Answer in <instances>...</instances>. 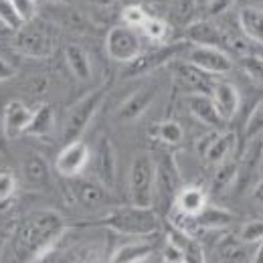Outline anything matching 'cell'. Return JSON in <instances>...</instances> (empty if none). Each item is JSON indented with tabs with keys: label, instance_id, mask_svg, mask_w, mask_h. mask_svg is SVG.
<instances>
[{
	"label": "cell",
	"instance_id": "cell-1",
	"mask_svg": "<svg viewBox=\"0 0 263 263\" xmlns=\"http://www.w3.org/2000/svg\"><path fill=\"white\" fill-rule=\"evenodd\" d=\"M67 229L65 219L51 209L29 213L14 233V255L18 261H43L55 249Z\"/></svg>",
	"mask_w": 263,
	"mask_h": 263
},
{
	"label": "cell",
	"instance_id": "cell-2",
	"mask_svg": "<svg viewBox=\"0 0 263 263\" xmlns=\"http://www.w3.org/2000/svg\"><path fill=\"white\" fill-rule=\"evenodd\" d=\"M105 227L128 237H150L160 229V219L152 206H118L103 221Z\"/></svg>",
	"mask_w": 263,
	"mask_h": 263
},
{
	"label": "cell",
	"instance_id": "cell-3",
	"mask_svg": "<svg viewBox=\"0 0 263 263\" xmlns=\"http://www.w3.org/2000/svg\"><path fill=\"white\" fill-rule=\"evenodd\" d=\"M154 184H156V164L150 154H136L130 164L128 191L130 200L136 206L154 204Z\"/></svg>",
	"mask_w": 263,
	"mask_h": 263
},
{
	"label": "cell",
	"instance_id": "cell-4",
	"mask_svg": "<svg viewBox=\"0 0 263 263\" xmlns=\"http://www.w3.org/2000/svg\"><path fill=\"white\" fill-rule=\"evenodd\" d=\"M103 99H105V87H99V89L89 91L87 96H83L77 103H73L69 107L65 122H63V132H61V140L65 144L81 138V134L87 130L93 116L101 107Z\"/></svg>",
	"mask_w": 263,
	"mask_h": 263
},
{
	"label": "cell",
	"instance_id": "cell-5",
	"mask_svg": "<svg viewBox=\"0 0 263 263\" xmlns=\"http://www.w3.org/2000/svg\"><path fill=\"white\" fill-rule=\"evenodd\" d=\"M14 47L25 57L47 59L55 51V34L45 23H39L36 18H33L16 31Z\"/></svg>",
	"mask_w": 263,
	"mask_h": 263
},
{
	"label": "cell",
	"instance_id": "cell-6",
	"mask_svg": "<svg viewBox=\"0 0 263 263\" xmlns=\"http://www.w3.org/2000/svg\"><path fill=\"white\" fill-rule=\"evenodd\" d=\"M105 51L111 61L128 65L142 55V39L138 31L128 25L111 27L105 34Z\"/></svg>",
	"mask_w": 263,
	"mask_h": 263
},
{
	"label": "cell",
	"instance_id": "cell-7",
	"mask_svg": "<svg viewBox=\"0 0 263 263\" xmlns=\"http://www.w3.org/2000/svg\"><path fill=\"white\" fill-rule=\"evenodd\" d=\"M156 164V184H154V198L158 195V198L162 200L164 209H172L174 197L178 193V189L182 186L180 180V172L178 166L174 162V156L162 152L158 158H154Z\"/></svg>",
	"mask_w": 263,
	"mask_h": 263
},
{
	"label": "cell",
	"instance_id": "cell-8",
	"mask_svg": "<svg viewBox=\"0 0 263 263\" xmlns=\"http://www.w3.org/2000/svg\"><path fill=\"white\" fill-rule=\"evenodd\" d=\"M89 160L93 166L96 180H99L105 189L114 191L116 180H118V156H116V148L107 136H99L96 148L91 150Z\"/></svg>",
	"mask_w": 263,
	"mask_h": 263
},
{
	"label": "cell",
	"instance_id": "cell-9",
	"mask_svg": "<svg viewBox=\"0 0 263 263\" xmlns=\"http://www.w3.org/2000/svg\"><path fill=\"white\" fill-rule=\"evenodd\" d=\"M186 61H191L198 69L206 71L209 75H225L233 69V61L225 53V49L209 47V45H195L186 53Z\"/></svg>",
	"mask_w": 263,
	"mask_h": 263
},
{
	"label": "cell",
	"instance_id": "cell-10",
	"mask_svg": "<svg viewBox=\"0 0 263 263\" xmlns=\"http://www.w3.org/2000/svg\"><path fill=\"white\" fill-rule=\"evenodd\" d=\"M89 156H91V148L85 142L81 140L67 142L55 160V170L63 178L79 176L85 170V166L89 164Z\"/></svg>",
	"mask_w": 263,
	"mask_h": 263
},
{
	"label": "cell",
	"instance_id": "cell-11",
	"mask_svg": "<svg viewBox=\"0 0 263 263\" xmlns=\"http://www.w3.org/2000/svg\"><path fill=\"white\" fill-rule=\"evenodd\" d=\"M186 49V43H172V45H162L160 49L152 51V53H144L134 59L132 63H128L126 69V75H142V73H148L152 69H158L160 65H164L168 61H174L176 55H180L182 51Z\"/></svg>",
	"mask_w": 263,
	"mask_h": 263
},
{
	"label": "cell",
	"instance_id": "cell-12",
	"mask_svg": "<svg viewBox=\"0 0 263 263\" xmlns=\"http://www.w3.org/2000/svg\"><path fill=\"white\" fill-rule=\"evenodd\" d=\"M172 71H174V79L186 93H211L215 79L206 71L193 65L191 61H176L172 65Z\"/></svg>",
	"mask_w": 263,
	"mask_h": 263
},
{
	"label": "cell",
	"instance_id": "cell-13",
	"mask_svg": "<svg viewBox=\"0 0 263 263\" xmlns=\"http://www.w3.org/2000/svg\"><path fill=\"white\" fill-rule=\"evenodd\" d=\"M156 93H158L156 85H146V87L138 89L136 93H132L130 98L118 107V111L114 116L116 122L130 124V122H136L138 118H142L146 114V109L152 105V101L156 99Z\"/></svg>",
	"mask_w": 263,
	"mask_h": 263
},
{
	"label": "cell",
	"instance_id": "cell-14",
	"mask_svg": "<svg viewBox=\"0 0 263 263\" xmlns=\"http://www.w3.org/2000/svg\"><path fill=\"white\" fill-rule=\"evenodd\" d=\"M71 193L73 198L83 204L85 209H99L109 202V189H105L99 180H87V178H71Z\"/></svg>",
	"mask_w": 263,
	"mask_h": 263
},
{
	"label": "cell",
	"instance_id": "cell-15",
	"mask_svg": "<svg viewBox=\"0 0 263 263\" xmlns=\"http://www.w3.org/2000/svg\"><path fill=\"white\" fill-rule=\"evenodd\" d=\"M184 105L191 111V116H195L200 124L213 128V130H221L227 122L219 116L213 98L209 93H186L184 96Z\"/></svg>",
	"mask_w": 263,
	"mask_h": 263
},
{
	"label": "cell",
	"instance_id": "cell-16",
	"mask_svg": "<svg viewBox=\"0 0 263 263\" xmlns=\"http://www.w3.org/2000/svg\"><path fill=\"white\" fill-rule=\"evenodd\" d=\"M184 39L195 45H209V47H219L225 49L229 45V36L225 31H221L213 21H195L184 29Z\"/></svg>",
	"mask_w": 263,
	"mask_h": 263
},
{
	"label": "cell",
	"instance_id": "cell-17",
	"mask_svg": "<svg viewBox=\"0 0 263 263\" xmlns=\"http://www.w3.org/2000/svg\"><path fill=\"white\" fill-rule=\"evenodd\" d=\"M209 96L213 98V103H215L219 116L225 122H231L237 116L239 105H241V96H239V89L233 83H229V81H215Z\"/></svg>",
	"mask_w": 263,
	"mask_h": 263
},
{
	"label": "cell",
	"instance_id": "cell-18",
	"mask_svg": "<svg viewBox=\"0 0 263 263\" xmlns=\"http://www.w3.org/2000/svg\"><path fill=\"white\" fill-rule=\"evenodd\" d=\"M263 166V142H253L247 152L243 154V158L239 160L237 166V180L235 184L239 186V191H245L257 176V172L261 170Z\"/></svg>",
	"mask_w": 263,
	"mask_h": 263
},
{
	"label": "cell",
	"instance_id": "cell-19",
	"mask_svg": "<svg viewBox=\"0 0 263 263\" xmlns=\"http://www.w3.org/2000/svg\"><path fill=\"white\" fill-rule=\"evenodd\" d=\"M31 109L21 101V99H12L6 103L4 107V116H2V124H4V130H6V136L10 140L18 138L25 134V128L31 120Z\"/></svg>",
	"mask_w": 263,
	"mask_h": 263
},
{
	"label": "cell",
	"instance_id": "cell-20",
	"mask_svg": "<svg viewBox=\"0 0 263 263\" xmlns=\"http://www.w3.org/2000/svg\"><path fill=\"white\" fill-rule=\"evenodd\" d=\"M55 132V109L49 103H41L33 114L31 120L25 128L23 136H33V138H47Z\"/></svg>",
	"mask_w": 263,
	"mask_h": 263
},
{
	"label": "cell",
	"instance_id": "cell-21",
	"mask_svg": "<svg viewBox=\"0 0 263 263\" xmlns=\"http://www.w3.org/2000/svg\"><path fill=\"white\" fill-rule=\"evenodd\" d=\"M209 202V197L206 193L200 189V186H180L176 197H174V202L172 206L178 209L180 213H186V215H198L204 204Z\"/></svg>",
	"mask_w": 263,
	"mask_h": 263
},
{
	"label": "cell",
	"instance_id": "cell-22",
	"mask_svg": "<svg viewBox=\"0 0 263 263\" xmlns=\"http://www.w3.org/2000/svg\"><path fill=\"white\" fill-rule=\"evenodd\" d=\"M239 29L253 43L263 45V8L257 6H243L237 14Z\"/></svg>",
	"mask_w": 263,
	"mask_h": 263
},
{
	"label": "cell",
	"instance_id": "cell-23",
	"mask_svg": "<svg viewBox=\"0 0 263 263\" xmlns=\"http://www.w3.org/2000/svg\"><path fill=\"white\" fill-rule=\"evenodd\" d=\"M235 148H237V134L235 132H219L215 136V140L211 142V146H209V150L204 152L202 158H206L209 164L217 166L219 162L231 158Z\"/></svg>",
	"mask_w": 263,
	"mask_h": 263
},
{
	"label": "cell",
	"instance_id": "cell-24",
	"mask_svg": "<svg viewBox=\"0 0 263 263\" xmlns=\"http://www.w3.org/2000/svg\"><path fill=\"white\" fill-rule=\"evenodd\" d=\"M65 61L69 71L73 73L75 79L79 81H89L91 79V59L87 51L79 45H67L65 47Z\"/></svg>",
	"mask_w": 263,
	"mask_h": 263
},
{
	"label": "cell",
	"instance_id": "cell-25",
	"mask_svg": "<svg viewBox=\"0 0 263 263\" xmlns=\"http://www.w3.org/2000/svg\"><path fill=\"white\" fill-rule=\"evenodd\" d=\"M23 174H25V180L34 186V189H47L51 184V170L49 164L43 156L39 154H31L25 164H23Z\"/></svg>",
	"mask_w": 263,
	"mask_h": 263
},
{
	"label": "cell",
	"instance_id": "cell-26",
	"mask_svg": "<svg viewBox=\"0 0 263 263\" xmlns=\"http://www.w3.org/2000/svg\"><path fill=\"white\" fill-rule=\"evenodd\" d=\"M195 217H197L198 225L204 231L225 229L235 221V215L231 213L229 209H223V206H217V204H209V202Z\"/></svg>",
	"mask_w": 263,
	"mask_h": 263
},
{
	"label": "cell",
	"instance_id": "cell-27",
	"mask_svg": "<svg viewBox=\"0 0 263 263\" xmlns=\"http://www.w3.org/2000/svg\"><path fill=\"white\" fill-rule=\"evenodd\" d=\"M154 253V245L148 241H132L122 245L120 249H116L109 257V261L114 263H140L146 261L150 255Z\"/></svg>",
	"mask_w": 263,
	"mask_h": 263
},
{
	"label": "cell",
	"instance_id": "cell-28",
	"mask_svg": "<svg viewBox=\"0 0 263 263\" xmlns=\"http://www.w3.org/2000/svg\"><path fill=\"white\" fill-rule=\"evenodd\" d=\"M237 166H239V160H235L233 156L217 164V170L213 174V182H211V191L213 193H225L227 189H231L235 184V180H237Z\"/></svg>",
	"mask_w": 263,
	"mask_h": 263
},
{
	"label": "cell",
	"instance_id": "cell-29",
	"mask_svg": "<svg viewBox=\"0 0 263 263\" xmlns=\"http://www.w3.org/2000/svg\"><path fill=\"white\" fill-rule=\"evenodd\" d=\"M150 134H154V138L160 140L166 146H178V144L184 140V130H182V126H180L178 122H174V120H166V122L156 124V126L150 130Z\"/></svg>",
	"mask_w": 263,
	"mask_h": 263
},
{
	"label": "cell",
	"instance_id": "cell-30",
	"mask_svg": "<svg viewBox=\"0 0 263 263\" xmlns=\"http://www.w3.org/2000/svg\"><path fill=\"white\" fill-rule=\"evenodd\" d=\"M217 255L221 261H249V253L245 249V243L241 239H233V237H227L221 241L219 249H217Z\"/></svg>",
	"mask_w": 263,
	"mask_h": 263
},
{
	"label": "cell",
	"instance_id": "cell-31",
	"mask_svg": "<svg viewBox=\"0 0 263 263\" xmlns=\"http://www.w3.org/2000/svg\"><path fill=\"white\" fill-rule=\"evenodd\" d=\"M140 29L144 31V34H146L152 43H164L166 39H168V34H170L168 23L162 21V18H156V16H148L146 23H144Z\"/></svg>",
	"mask_w": 263,
	"mask_h": 263
},
{
	"label": "cell",
	"instance_id": "cell-32",
	"mask_svg": "<svg viewBox=\"0 0 263 263\" xmlns=\"http://www.w3.org/2000/svg\"><path fill=\"white\" fill-rule=\"evenodd\" d=\"M0 23L6 31H12V33H16L25 25L23 18L18 16V12H16L12 0H0Z\"/></svg>",
	"mask_w": 263,
	"mask_h": 263
},
{
	"label": "cell",
	"instance_id": "cell-33",
	"mask_svg": "<svg viewBox=\"0 0 263 263\" xmlns=\"http://www.w3.org/2000/svg\"><path fill=\"white\" fill-rule=\"evenodd\" d=\"M241 69L243 73L257 85H263V57L259 55H243L241 57Z\"/></svg>",
	"mask_w": 263,
	"mask_h": 263
},
{
	"label": "cell",
	"instance_id": "cell-34",
	"mask_svg": "<svg viewBox=\"0 0 263 263\" xmlns=\"http://www.w3.org/2000/svg\"><path fill=\"white\" fill-rule=\"evenodd\" d=\"M259 134H263V99L253 107V111L247 118L245 124V138L247 140H255Z\"/></svg>",
	"mask_w": 263,
	"mask_h": 263
},
{
	"label": "cell",
	"instance_id": "cell-35",
	"mask_svg": "<svg viewBox=\"0 0 263 263\" xmlns=\"http://www.w3.org/2000/svg\"><path fill=\"white\" fill-rule=\"evenodd\" d=\"M148 16H150V14H148L146 8L140 6V4H128V6L122 10V21H124V25H128L132 29H140V27L146 23Z\"/></svg>",
	"mask_w": 263,
	"mask_h": 263
},
{
	"label": "cell",
	"instance_id": "cell-36",
	"mask_svg": "<svg viewBox=\"0 0 263 263\" xmlns=\"http://www.w3.org/2000/svg\"><path fill=\"white\" fill-rule=\"evenodd\" d=\"M239 239H241L245 245L259 243L263 239V219L247 221V223L241 227V231H239Z\"/></svg>",
	"mask_w": 263,
	"mask_h": 263
},
{
	"label": "cell",
	"instance_id": "cell-37",
	"mask_svg": "<svg viewBox=\"0 0 263 263\" xmlns=\"http://www.w3.org/2000/svg\"><path fill=\"white\" fill-rule=\"evenodd\" d=\"M16 193V176L12 170H0V202H6Z\"/></svg>",
	"mask_w": 263,
	"mask_h": 263
},
{
	"label": "cell",
	"instance_id": "cell-38",
	"mask_svg": "<svg viewBox=\"0 0 263 263\" xmlns=\"http://www.w3.org/2000/svg\"><path fill=\"white\" fill-rule=\"evenodd\" d=\"M12 4L18 12V16L23 18V23H29V21L36 18V12H39L36 0H12Z\"/></svg>",
	"mask_w": 263,
	"mask_h": 263
},
{
	"label": "cell",
	"instance_id": "cell-39",
	"mask_svg": "<svg viewBox=\"0 0 263 263\" xmlns=\"http://www.w3.org/2000/svg\"><path fill=\"white\" fill-rule=\"evenodd\" d=\"M162 261L166 263H184L186 261V255L182 253V249L178 245H174L172 241L166 239V245L162 249Z\"/></svg>",
	"mask_w": 263,
	"mask_h": 263
},
{
	"label": "cell",
	"instance_id": "cell-40",
	"mask_svg": "<svg viewBox=\"0 0 263 263\" xmlns=\"http://www.w3.org/2000/svg\"><path fill=\"white\" fill-rule=\"evenodd\" d=\"M235 2H237V0H211V2L206 4V8H204V10L209 12V16H219V14L227 12Z\"/></svg>",
	"mask_w": 263,
	"mask_h": 263
},
{
	"label": "cell",
	"instance_id": "cell-41",
	"mask_svg": "<svg viewBox=\"0 0 263 263\" xmlns=\"http://www.w3.org/2000/svg\"><path fill=\"white\" fill-rule=\"evenodd\" d=\"M16 73H18L16 67L12 63H8L4 57H0V81H8V79L16 77Z\"/></svg>",
	"mask_w": 263,
	"mask_h": 263
},
{
	"label": "cell",
	"instance_id": "cell-42",
	"mask_svg": "<svg viewBox=\"0 0 263 263\" xmlns=\"http://www.w3.org/2000/svg\"><path fill=\"white\" fill-rule=\"evenodd\" d=\"M217 134H219V130H213V128H211L209 134H204V136H200V138H198L197 152L200 154V156H204V152L209 150V146H211V142L215 140V136H217Z\"/></svg>",
	"mask_w": 263,
	"mask_h": 263
},
{
	"label": "cell",
	"instance_id": "cell-43",
	"mask_svg": "<svg viewBox=\"0 0 263 263\" xmlns=\"http://www.w3.org/2000/svg\"><path fill=\"white\" fill-rule=\"evenodd\" d=\"M251 197H253V200L259 204V206H263V178H259L255 184H253V191H251Z\"/></svg>",
	"mask_w": 263,
	"mask_h": 263
},
{
	"label": "cell",
	"instance_id": "cell-44",
	"mask_svg": "<svg viewBox=\"0 0 263 263\" xmlns=\"http://www.w3.org/2000/svg\"><path fill=\"white\" fill-rule=\"evenodd\" d=\"M8 136H6V130H4V124H2V120H0V154L4 156V154H8Z\"/></svg>",
	"mask_w": 263,
	"mask_h": 263
},
{
	"label": "cell",
	"instance_id": "cell-45",
	"mask_svg": "<svg viewBox=\"0 0 263 263\" xmlns=\"http://www.w3.org/2000/svg\"><path fill=\"white\" fill-rule=\"evenodd\" d=\"M251 261H253V263H263V239L257 243V249H255V253H253Z\"/></svg>",
	"mask_w": 263,
	"mask_h": 263
},
{
	"label": "cell",
	"instance_id": "cell-46",
	"mask_svg": "<svg viewBox=\"0 0 263 263\" xmlns=\"http://www.w3.org/2000/svg\"><path fill=\"white\" fill-rule=\"evenodd\" d=\"M93 6H99V8H109V6H114L118 0H89Z\"/></svg>",
	"mask_w": 263,
	"mask_h": 263
},
{
	"label": "cell",
	"instance_id": "cell-47",
	"mask_svg": "<svg viewBox=\"0 0 263 263\" xmlns=\"http://www.w3.org/2000/svg\"><path fill=\"white\" fill-rule=\"evenodd\" d=\"M209 2H211V0H193V4H195V8H197V10H204Z\"/></svg>",
	"mask_w": 263,
	"mask_h": 263
},
{
	"label": "cell",
	"instance_id": "cell-48",
	"mask_svg": "<svg viewBox=\"0 0 263 263\" xmlns=\"http://www.w3.org/2000/svg\"><path fill=\"white\" fill-rule=\"evenodd\" d=\"M47 2H55V4H63V2H69V0H47Z\"/></svg>",
	"mask_w": 263,
	"mask_h": 263
},
{
	"label": "cell",
	"instance_id": "cell-49",
	"mask_svg": "<svg viewBox=\"0 0 263 263\" xmlns=\"http://www.w3.org/2000/svg\"><path fill=\"white\" fill-rule=\"evenodd\" d=\"M0 29H4V27H2V23H0Z\"/></svg>",
	"mask_w": 263,
	"mask_h": 263
}]
</instances>
